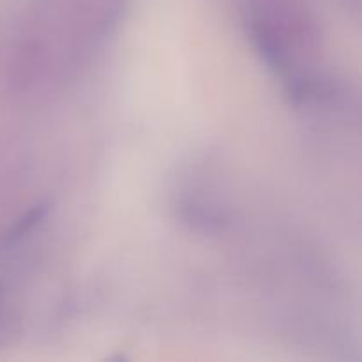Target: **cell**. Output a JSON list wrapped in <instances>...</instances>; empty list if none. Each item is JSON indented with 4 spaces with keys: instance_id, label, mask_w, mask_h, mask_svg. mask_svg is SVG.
<instances>
[{
    "instance_id": "cell-1",
    "label": "cell",
    "mask_w": 362,
    "mask_h": 362,
    "mask_svg": "<svg viewBox=\"0 0 362 362\" xmlns=\"http://www.w3.org/2000/svg\"><path fill=\"white\" fill-rule=\"evenodd\" d=\"M251 35H253V42L258 53L269 66L274 67L276 71H285L288 67L286 66L288 55H286L285 45L269 21L255 20L251 25Z\"/></svg>"
},
{
    "instance_id": "cell-2",
    "label": "cell",
    "mask_w": 362,
    "mask_h": 362,
    "mask_svg": "<svg viewBox=\"0 0 362 362\" xmlns=\"http://www.w3.org/2000/svg\"><path fill=\"white\" fill-rule=\"evenodd\" d=\"M48 209H49L48 202H42V204L34 205L27 214L21 216V218L18 219V221L14 223V225L11 226L4 235H0V250H2V247L13 246V244H16L18 240L23 239L25 235H28V233H30L32 230H34L35 226L46 218Z\"/></svg>"
},
{
    "instance_id": "cell-3",
    "label": "cell",
    "mask_w": 362,
    "mask_h": 362,
    "mask_svg": "<svg viewBox=\"0 0 362 362\" xmlns=\"http://www.w3.org/2000/svg\"><path fill=\"white\" fill-rule=\"evenodd\" d=\"M180 212H182L184 221L191 223V226L200 230V232L214 233L225 228L226 225L225 216L211 207H202V205L197 204H186L180 207Z\"/></svg>"
},
{
    "instance_id": "cell-4",
    "label": "cell",
    "mask_w": 362,
    "mask_h": 362,
    "mask_svg": "<svg viewBox=\"0 0 362 362\" xmlns=\"http://www.w3.org/2000/svg\"><path fill=\"white\" fill-rule=\"evenodd\" d=\"M0 293H2V286H0Z\"/></svg>"
}]
</instances>
